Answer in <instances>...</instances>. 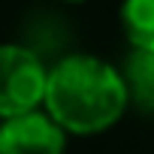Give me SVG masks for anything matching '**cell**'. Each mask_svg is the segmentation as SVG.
<instances>
[{
    "label": "cell",
    "mask_w": 154,
    "mask_h": 154,
    "mask_svg": "<svg viewBox=\"0 0 154 154\" xmlns=\"http://www.w3.org/2000/svg\"><path fill=\"white\" fill-rule=\"evenodd\" d=\"M130 91L118 66L94 54H66L51 66L45 109L72 136H94L121 121Z\"/></svg>",
    "instance_id": "1"
},
{
    "label": "cell",
    "mask_w": 154,
    "mask_h": 154,
    "mask_svg": "<svg viewBox=\"0 0 154 154\" xmlns=\"http://www.w3.org/2000/svg\"><path fill=\"white\" fill-rule=\"evenodd\" d=\"M0 66H3V85H0V115L3 118L45 106L51 69L45 66L39 51L21 42H9L3 45Z\"/></svg>",
    "instance_id": "2"
},
{
    "label": "cell",
    "mask_w": 154,
    "mask_h": 154,
    "mask_svg": "<svg viewBox=\"0 0 154 154\" xmlns=\"http://www.w3.org/2000/svg\"><path fill=\"white\" fill-rule=\"evenodd\" d=\"M66 130L45 109H30L3 118L0 127V154H63Z\"/></svg>",
    "instance_id": "3"
},
{
    "label": "cell",
    "mask_w": 154,
    "mask_h": 154,
    "mask_svg": "<svg viewBox=\"0 0 154 154\" xmlns=\"http://www.w3.org/2000/svg\"><path fill=\"white\" fill-rule=\"evenodd\" d=\"M121 75L130 91V106L142 115H154V48H133L124 54Z\"/></svg>",
    "instance_id": "4"
},
{
    "label": "cell",
    "mask_w": 154,
    "mask_h": 154,
    "mask_svg": "<svg viewBox=\"0 0 154 154\" xmlns=\"http://www.w3.org/2000/svg\"><path fill=\"white\" fill-rule=\"evenodd\" d=\"M118 18L133 48H154V0H124Z\"/></svg>",
    "instance_id": "5"
},
{
    "label": "cell",
    "mask_w": 154,
    "mask_h": 154,
    "mask_svg": "<svg viewBox=\"0 0 154 154\" xmlns=\"http://www.w3.org/2000/svg\"><path fill=\"white\" fill-rule=\"evenodd\" d=\"M63 3H85V0H63Z\"/></svg>",
    "instance_id": "6"
}]
</instances>
